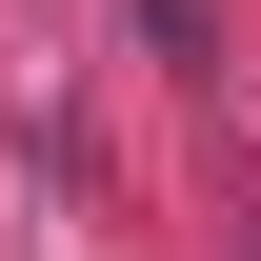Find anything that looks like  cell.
Segmentation results:
<instances>
[{
	"mask_svg": "<svg viewBox=\"0 0 261 261\" xmlns=\"http://www.w3.org/2000/svg\"><path fill=\"white\" fill-rule=\"evenodd\" d=\"M141 40H161L181 81H221V20H201V0H141Z\"/></svg>",
	"mask_w": 261,
	"mask_h": 261,
	"instance_id": "obj_1",
	"label": "cell"
}]
</instances>
